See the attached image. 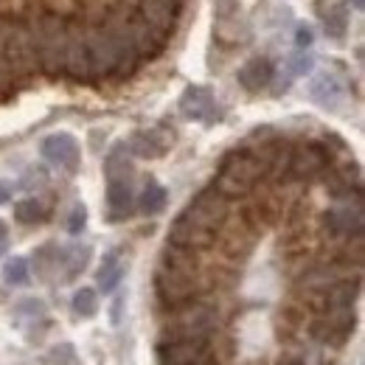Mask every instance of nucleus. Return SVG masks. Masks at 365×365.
I'll return each instance as SVG.
<instances>
[{
    "label": "nucleus",
    "mask_w": 365,
    "mask_h": 365,
    "mask_svg": "<svg viewBox=\"0 0 365 365\" xmlns=\"http://www.w3.org/2000/svg\"><path fill=\"white\" fill-rule=\"evenodd\" d=\"M172 318L169 323L160 329V337L158 343H172V340H200V337H208L211 340V331L217 329V315L208 304H182L178 309H169Z\"/></svg>",
    "instance_id": "obj_2"
},
{
    "label": "nucleus",
    "mask_w": 365,
    "mask_h": 365,
    "mask_svg": "<svg viewBox=\"0 0 365 365\" xmlns=\"http://www.w3.org/2000/svg\"><path fill=\"white\" fill-rule=\"evenodd\" d=\"M124 270H127V264H124V259H121V250H110V253L101 259V267H98V273H96L98 289H101V292H115V287H118L121 278H124Z\"/></svg>",
    "instance_id": "obj_21"
},
{
    "label": "nucleus",
    "mask_w": 365,
    "mask_h": 365,
    "mask_svg": "<svg viewBox=\"0 0 365 365\" xmlns=\"http://www.w3.org/2000/svg\"><path fill=\"white\" fill-rule=\"evenodd\" d=\"M88 262H91V245H73V247L62 250L59 270L65 267V278L71 281V278H76V275L88 267Z\"/></svg>",
    "instance_id": "obj_23"
},
{
    "label": "nucleus",
    "mask_w": 365,
    "mask_h": 365,
    "mask_svg": "<svg viewBox=\"0 0 365 365\" xmlns=\"http://www.w3.org/2000/svg\"><path fill=\"white\" fill-rule=\"evenodd\" d=\"M309 96H312V101H318L320 107H331L334 110L343 101V85L331 73H318L309 82Z\"/></svg>",
    "instance_id": "obj_20"
},
{
    "label": "nucleus",
    "mask_w": 365,
    "mask_h": 365,
    "mask_svg": "<svg viewBox=\"0 0 365 365\" xmlns=\"http://www.w3.org/2000/svg\"><path fill=\"white\" fill-rule=\"evenodd\" d=\"M262 178H264L262 163L250 155L247 146H242V149H233L222 158L220 172L214 178V188L228 200H242L259 185Z\"/></svg>",
    "instance_id": "obj_1"
},
{
    "label": "nucleus",
    "mask_w": 365,
    "mask_h": 365,
    "mask_svg": "<svg viewBox=\"0 0 365 365\" xmlns=\"http://www.w3.org/2000/svg\"><path fill=\"white\" fill-rule=\"evenodd\" d=\"M121 307H124V298H118V301L113 304V323H115V326L121 323Z\"/></svg>",
    "instance_id": "obj_34"
},
{
    "label": "nucleus",
    "mask_w": 365,
    "mask_h": 365,
    "mask_svg": "<svg viewBox=\"0 0 365 365\" xmlns=\"http://www.w3.org/2000/svg\"><path fill=\"white\" fill-rule=\"evenodd\" d=\"M11 200V185L9 182H0V205Z\"/></svg>",
    "instance_id": "obj_35"
},
{
    "label": "nucleus",
    "mask_w": 365,
    "mask_h": 365,
    "mask_svg": "<svg viewBox=\"0 0 365 365\" xmlns=\"http://www.w3.org/2000/svg\"><path fill=\"white\" fill-rule=\"evenodd\" d=\"M46 214H48V208L43 205V200H37V197L20 200V202L14 205V220L23 222V225H37V222L46 220Z\"/></svg>",
    "instance_id": "obj_25"
},
{
    "label": "nucleus",
    "mask_w": 365,
    "mask_h": 365,
    "mask_svg": "<svg viewBox=\"0 0 365 365\" xmlns=\"http://www.w3.org/2000/svg\"><path fill=\"white\" fill-rule=\"evenodd\" d=\"M312 43H315L312 29H309V26H298V31H295V46L304 51V48H309Z\"/></svg>",
    "instance_id": "obj_33"
},
{
    "label": "nucleus",
    "mask_w": 365,
    "mask_h": 365,
    "mask_svg": "<svg viewBox=\"0 0 365 365\" xmlns=\"http://www.w3.org/2000/svg\"><path fill=\"white\" fill-rule=\"evenodd\" d=\"M312 68H315V56H309V53H304V51L292 53L289 62H287V71H289L292 76H307Z\"/></svg>",
    "instance_id": "obj_31"
},
{
    "label": "nucleus",
    "mask_w": 365,
    "mask_h": 365,
    "mask_svg": "<svg viewBox=\"0 0 365 365\" xmlns=\"http://www.w3.org/2000/svg\"><path fill=\"white\" fill-rule=\"evenodd\" d=\"M85 222H88V208L82 202H76L73 211H71V217H68V233H82Z\"/></svg>",
    "instance_id": "obj_32"
},
{
    "label": "nucleus",
    "mask_w": 365,
    "mask_h": 365,
    "mask_svg": "<svg viewBox=\"0 0 365 365\" xmlns=\"http://www.w3.org/2000/svg\"><path fill=\"white\" fill-rule=\"evenodd\" d=\"M182 214H185L191 222H197V225H202V228L220 233V230L225 228V222H228V217H230L228 197H222L214 185H211V188H202V191L185 205Z\"/></svg>",
    "instance_id": "obj_5"
},
{
    "label": "nucleus",
    "mask_w": 365,
    "mask_h": 365,
    "mask_svg": "<svg viewBox=\"0 0 365 365\" xmlns=\"http://www.w3.org/2000/svg\"><path fill=\"white\" fill-rule=\"evenodd\" d=\"M180 113L191 121H214L217 115L214 93L202 85H188L180 96Z\"/></svg>",
    "instance_id": "obj_15"
},
{
    "label": "nucleus",
    "mask_w": 365,
    "mask_h": 365,
    "mask_svg": "<svg viewBox=\"0 0 365 365\" xmlns=\"http://www.w3.org/2000/svg\"><path fill=\"white\" fill-rule=\"evenodd\" d=\"M323 225H326V230H329L334 239L363 236V197L340 200V205H337V208L326 211Z\"/></svg>",
    "instance_id": "obj_8"
},
{
    "label": "nucleus",
    "mask_w": 365,
    "mask_h": 365,
    "mask_svg": "<svg viewBox=\"0 0 365 365\" xmlns=\"http://www.w3.org/2000/svg\"><path fill=\"white\" fill-rule=\"evenodd\" d=\"M351 6H354V9L360 11V9H363V6H365V0H351Z\"/></svg>",
    "instance_id": "obj_37"
},
{
    "label": "nucleus",
    "mask_w": 365,
    "mask_h": 365,
    "mask_svg": "<svg viewBox=\"0 0 365 365\" xmlns=\"http://www.w3.org/2000/svg\"><path fill=\"white\" fill-rule=\"evenodd\" d=\"M138 208H140V214H146V217L160 214V211L166 208V188H163L158 180H149L146 185H143V191H140Z\"/></svg>",
    "instance_id": "obj_24"
},
{
    "label": "nucleus",
    "mask_w": 365,
    "mask_h": 365,
    "mask_svg": "<svg viewBox=\"0 0 365 365\" xmlns=\"http://www.w3.org/2000/svg\"><path fill=\"white\" fill-rule=\"evenodd\" d=\"M85 46H88V62H91V76H115L121 56L118 48L113 43L110 31L104 26L93 29L91 34H85Z\"/></svg>",
    "instance_id": "obj_7"
},
{
    "label": "nucleus",
    "mask_w": 365,
    "mask_h": 365,
    "mask_svg": "<svg viewBox=\"0 0 365 365\" xmlns=\"http://www.w3.org/2000/svg\"><path fill=\"white\" fill-rule=\"evenodd\" d=\"M3 242H6V225L0 222V247H3Z\"/></svg>",
    "instance_id": "obj_36"
},
{
    "label": "nucleus",
    "mask_w": 365,
    "mask_h": 365,
    "mask_svg": "<svg viewBox=\"0 0 365 365\" xmlns=\"http://www.w3.org/2000/svg\"><path fill=\"white\" fill-rule=\"evenodd\" d=\"M331 166V149L318 140L292 146L289 152V180H315Z\"/></svg>",
    "instance_id": "obj_6"
},
{
    "label": "nucleus",
    "mask_w": 365,
    "mask_h": 365,
    "mask_svg": "<svg viewBox=\"0 0 365 365\" xmlns=\"http://www.w3.org/2000/svg\"><path fill=\"white\" fill-rule=\"evenodd\" d=\"M65 43H68V23L59 14H46L40 20V29L34 34V53H37V68L48 76L62 73L65 62Z\"/></svg>",
    "instance_id": "obj_3"
},
{
    "label": "nucleus",
    "mask_w": 365,
    "mask_h": 365,
    "mask_svg": "<svg viewBox=\"0 0 365 365\" xmlns=\"http://www.w3.org/2000/svg\"><path fill=\"white\" fill-rule=\"evenodd\" d=\"M253 239H256V233L247 228L242 220H236L230 225V230H225V236L220 239V245H222V250H225L228 259L245 262L250 256V250H253Z\"/></svg>",
    "instance_id": "obj_19"
},
{
    "label": "nucleus",
    "mask_w": 365,
    "mask_h": 365,
    "mask_svg": "<svg viewBox=\"0 0 365 365\" xmlns=\"http://www.w3.org/2000/svg\"><path fill=\"white\" fill-rule=\"evenodd\" d=\"M158 365H211L208 337L158 343Z\"/></svg>",
    "instance_id": "obj_9"
},
{
    "label": "nucleus",
    "mask_w": 365,
    "mask_h": 365,
    "mask_svg": "<svg viewBox=\"0 0 365 365\" xmlns=\"http://www.w3.org/2000/svg\"><path fill=\"white\" fill-rule=\"evenodd\" d=\"M169 245H178V247L200 253V250H208V247L217 245V233L202 228V225H197V222H191L185 214H180L172 222V228H169Z\"/></svg>",
    "instance_id": "obj_11"
},
{
    "label": "nucleus",
    "mask_w": 365,
    "mask_h": 365,
    "mask_svg": "<svg viewBox=\"0 0 365 365\" xmlns=\"http://www.w3.org/2000/svg\"><path fill=\"white\" fill-rule=\"evenodd\" d=\"M346 29H349V11L343 6H334L329 11V17H326V34L334 37V40H340L346 34Z\"/></svg>",
    "instance_id": "obj_29"
},
{
    "label": "nucleus",
    "mask_w": 365,
    "mask_h": 365,
    "mask_svg": "<svg viewBox=\"0 0 365 365\" xmlns=\"http://www.w3.org/2000/svg\"><path fill=\"white\" fill-rule=\"evenodd\" d=\"M180 9H182V0H140V17L146 23H152L166 37L175 31Z\"/></svg>",
    "instance_id": "obj_16"
},
{
    "label": "nucleus",
    "mask_w": 365,
    "mask_h": 365,
    "mask_svg": "<svg viewBox=\"0 0 365 365\" xmlns=\"http://www.w3.org/2000/svg\"><path fill=\"white\" fill-rule=\"evenodd\" d=\"M43 158H46L51 166H59L65 172H76L79 163H82V152H79V140L68 133H53L43 140L40 146Z\"/></svg>",
    "instance_id": "obj_10"
},
{
    "label": "nucleus",
    "mask_w": 365,
    "mask_h": 365,
    "mask_svg": "<svg viewBox=\"0 0 365 365\" xmlns=\"http://www.w3.org/2000/svg\"><path fill=\"white\" fill-rule=\"evenodd\" d=\"M273 76H275L273 62H270L267 56H253V59H247V62L242 65V71H239V85L247 93H259V91H264V88H270Z\"/></svg>",
    "instance_id": "obj_18"
},
{
    "label": "nucleus",
    "mask_w": 365,
    "mask_h": 365,
    "mask_svg": "<svg viewBox=\"0 0 365 365\" xmlns=\"http://www.w3.org/2000/svg\"><path fill=\"white\" fill-rule=\"evenodd\" d=\"M214 11H217V23L220 26H228L239 20V0H214Z\"/></svg>",
    "instance_id": "obj_30"
},
{
    "label": "nucleus",
    "mask_w": 365,
    "mask_h": 365,
    "mask_svg": "<svg viewBox=\"0 0 365 365\" xmlns=\"http://www.w3.org/2000/svg\"><path fill=\"white\" fill-rule=\"evenodd\" d=\"M73 312L79 315V318L91 320L96 318V312H98V292L93 289V287H82V289H76V295H73Z\"/></svg>",
    "instance_id": "obj_26"
},
{
    "label": "nucleus",
    "mask_w": 365,
    "mask_h": 365,
    "mask_svg": "<svg viewBox=\"0 0 365 365\" xmlns=\"http://www.w3.org/2000/svg\"><path fill=\"white\" fill-rule=\"evenodd\" d=\"M172 143H175V135H172L169 130L152 127V130H138L135 135L130 138L127 149H130V155H135V158L155 160V158H163Z\"/></svg>",
    "instance_id": "obj_13"
},
{
    "label": "nucleus",
    "mask_w": 365,
    "mask_h": 365,
    "mask_svg": "<svg viewBox=\"0 0 365 365\" xmlns=\"http://www.w3.org/2000/svg\"><path fill=\"white\" fill-rule=\"evenodd\" d=\"M155 295L160 301L163 309H178L182 304L197 301L200 295V281L197 273H185V270H172V267H158L155 273Z\"/></svg>",
    "instance_id": "obj_4"
},
{
    "label": "nucleus",
    "mask_w": 365,
    "mask_h": 365,
    "mask_svg": "<svg viewBox=\"0 0 365 365\" xmlns=\"http://www.w3.org/2000/svg\"><path fill=\"white\" fill-rule=\"evenodd\" d=\"M127 29H130V40H133V48L138 51L140 59H158L163 53L166 43H169V37L160 34L152 23H146L140 14L127 17Z\"/></svg>",
    "instance_id": "obj_12"
},
{
    "label": "nucleus",
    "mask_w": 365,
    "mask_h": 365,
    "mask_svg": "<svg viewBox=\"0 0 365 365\" xmlns=\"http://www.w3.org/2000/svg\"><path fill=\"white\" fill-rule=\"evenodd\" d=\"M29 275H31V267H29V259H23V256H14V259H9V262L3 264V281H6L9 287H23V284H29Z\"/></svg>",
    "instance_id": "obj_27"
},
{
    "label": "nucleus",
    "mask_w": 365,
    "mask_h": 365,
    "mask_svg": "<svg viewBox=\"0 0 365 365\" xmlns=\"http://www.w3.org/2000/svg\"><path fill=\"white\" fill-rule=\"evenodd\" d=\"M62 73H68V76H71V79H76V82L91 79V62H88L85 34L73 31V26H68V43H65V62H62Z\"/></svg>",
    "instance_id": "obj_14"
},
{
    "label": "nucleus",
    "mask_w": 365,
    "mask_h": 365,
    "mask_svg": "<svg viewBox=\"0 0 365 365\" xmlns=\"http://www.w3.org/2000/svg\"><path fill=\"white\" fill-rule=\"evenodd\" d=\"M160 264L163 267H172V270H185V273H197V253L194 250H185L178 245H166L163 253H160Z\"/></svg>",
    "instance_id": "obj_22"
},
{
    "label": "nucleus",
    "mask_w": 365,
    "mask_h": 365,
    "mask_svg": "<svg viewBox=\"0 0 365 365\" xmlns=\"http://www.w3.org/2000/svg\"><path fill=\"white\" fill-rule=\"evenodd\" d=\"M135 211L133 180H107V217L110 222H124Z\"/></svg>",
    "instance_id": "obj_17"
},
{
    "label": "nucleus",
    "mask_w": 365,
    "mask_h": 365,
    "mask_svg": "<svg viewBox=\"0 0 365 365\" xmlns=\"http://www.w3.org/2000/svg\"><path fill=\"white\" fill-rule=\"evenodd\" d=\"M59 259H62V250L56 245H46L34 253V264H37V275L40 278H51L53 270H59Z\"/></svg>",
    "instance_id": "obj_28"
}]
</instances>
